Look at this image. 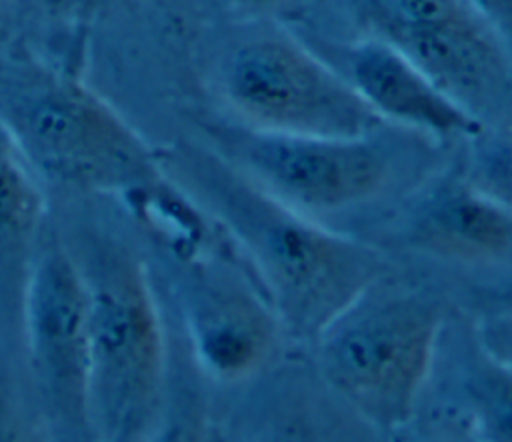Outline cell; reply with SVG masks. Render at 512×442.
I'll return each mask as SVG.
<instances>
[{"mask_svg": "<svg viewBox=\"0 0 512 442\" xmlns=\"http://www.w3.org/2000/svg\"><path fill=\"white\" fill-rule=\"evenodd\" d=\"M470 142L462 178L492 204L512 214V128L490 136L482 132Z\"/></svg>", "mask_w": 512, "mask_h": 442, "instance_id": "obj_16", "label": "cell"}, {"mask_svg": "<svg viewBox=\"0 0 512 442\" xmlns=\"http://www.w3.org/2000/svg\"><path fill=\"white\" fill-rule=\"evenodd\" d=\"M342 76L384 124L440 142L472 140L484 132L474 112L446 96L400 50L380 38L350 46Z\"/></svg>", "mask_w": 512, "mask_h": 442, "instance_id": "obj_9", "label": "cell"}, {"mask_svg": "<svg viewBox=\"0 0 512 442\" xmlns=\"http://www.w3.org/2000/svg\"><path fill=\"white\" fill-rule=\"evenodd\" d=\"M0 126L42 182L132 200L166 182L158 156L98 94L30 58H0Z\"/></svg>", "mask_w": 512, "mask_h": 442, "instance_id": "obj_4", "label": "cell"}, {"mask_svg": "<svg viewBox=\"0 0 512 442\" xmlns=\"http://www.w3.org/2000/svg\"><path fill=\"white\" fill-rule=\"evenodd\" d=\"M512 314V276L490 284L482 290L480 296V312L478 314Z\"/></svg>", "mask_w": 512, "mask_h": 442, "instance_id": "obj_21", "label": "cell"}, {"mask_svg": "<svg viewBox=\"0 0 512 442\" xmlns=\"http://www.w3.org/2000/svg\"><path fill=\"white\" fill-rule=\"evenodd\" d=\"M366 8L376 36L478 14L466 0H366Z\"/></svg>", "mask_w": 512, "mask_h": 442, "instance_id": "obj_17", "label": "cell"}, {"mask_svg": "<svg viewBox=\"0 0 512 442\" xmlns=\"http://www.w3.org/2000/svg\"><path fill=\"white\" fill-rule=\"evenodd\" d=\"M376 38L400 50L434 86L474 114L508 88L506 42L478 14L398 28Z\"/></svg>", "mask_w": 512, "mask_h": 442, "instance_id": "obj_10", "label": "cell"}, {"mask_svg": "<svg viewBox=\"0 0 512 442\" xmlns=\"http://www.w3.org/2000/svg\"><path fill=\"white\" fill-rule=\"evenodd\" d=\"M210 382L170 324V372L160 416L146 442H208Z\"/></svg>", "mask_w": 512, "mask_h": 442, "instance_id": "obj_14", "label": "cell"}, {"mask_svg": "<svg viewBox=\"0 0 512 442\" xmlns=\"http://www.w3.org/2000/svg\"><path fill=\"white\" fill-rule=\"evenodd\" d=\"M470 326L480 348L494 362L512 372V314H476Z\"/></svg>", "mask_w": 512, "mask_h": 442, "instance_id": "obj_18", "label": "cell"}, {"mask_svg": "<svg viewBox=\"0 0 512 442\" xmlns=\"http://www.w3.org/2000/svg\"><path fill=\"white\" fill-rule=\"evenodd\" d=\"M64 240L86 286L92 442H146L170 372V322L150 272L110 232Z\"/></svg>", "mask_w": 512, "mask_h": 442, "instance_id": "obj_2", "label": "cell"}, {"mask_svg": "<svg viewBox=\"0 0 512 442\" xmlns=\"http://www.w3.org/2000/svg\"><path fill=\"white\" fill-rule=\"evenodd\" d=\"M496 32L508 42L512 40V0H466Z\"/></svg>", "mask_w": 512, "mask_h": 442, "instance_id": "obj_20", "label": "cell"}, {"mask_svg": "<svg viewBox=\"0 0 512 442\" xmlns=\"http://www.w3.org/2000/svg\"><path fill=\"white\" fill-rule=\"evenodd\" d=\"M452 316L438 294L390 272L350 302L302 352L328 392L380 432L408 428L424 406Z\"/></svg>", "mask_w": 512, "mask_h": 442, "instance_id": "obj_3", "label": "cell"}, {"mask_svg": "<svg viewBox=\"0 0 512 442\" xmlns=\"http://www.w3.org/2000/svg\"><path fill=\"white\" fill-rule=\"evenodd\" d=\"M42 184L0 126V352L14 358L26 284L50 226Z\"/></svg>", "mask_w": 512, "mask_h": 442, "instance_id": "obj_11", "label": "cell"}, {"mask_svg": "<svg viewBox=\"0 0 512 442\" xmlns=\"http://www.w3.org/2000/svg\"><path fill=\"white\" fill-rule=\"evenodd\" d=\"M0 442H56L18 358L0 352Z\"/></svg>", "mask_w": 512, "mask_h": 442, "instance_id": "obj_15", "label": "cell"}, {"mask_svg": "<svg viewBox=\"0 0 512 442\" xmlns=\"http://www.w3.org/2000/svg\"><path fill=\"white\" fill-rule=\"evenodd\" d=\"M20 362L54 440L92 442L86 286L66 240L52 226L24 292Z\"/></svg>", "mask_w": 512, "mask_h": 442, "instance_id": "obj_6", "label": "cell"}, {"mask_svg": "<svg viewBox=\"0 0 512 442\" xmlns=\"http://www.w3.org/2000/svg\"><path fill=\"white\" fill-rule=\"evenodd\" d=\"M408 442H478L458 420L440 412L438 418L428 422Z\"/></svg>", "mask_w": 512, "mask_h": 442, "instance_id": "obj_19", "label": "cell"}, {"mask_svg": "<svg viewBox=\"0 0 512 442\" xmlns=\"http://www.w3.org/2000/svg\"><path fill=\"white\" fill-rule=\"evenodd\" d=\"M228 142L224 160L232 168L272 200L324 226L382 202L406 174L402 152L380 132L328 138L242 128Z\"/></svg>", "mask_w": 512, "mask_h": 442, "instance_id": "obj_5", "label": "cell"}, {"mask_svg": "<svg viewBox=\"0 0 512 442\" xmlns=\"http://www.w3.org/2000/svg\"><path fill=\"white\" fill-rule=\"evenodd\" d=\"M408 218L418 248L470 264L512 260V214L476 192L462 176L424 188Z\"/></svg>", "mask_w": 512, "mask_h": 442, "instance_id": "obj_13", "label": "cell"}, {"mask_svg": "<svg viewBox=\"0 0 512 442\" xmlns=\"http://www.w3.org/2000/svg\"><path fill=\"white\" fill-rule=\"evenodd\" d=\"M430 394L442 398V412L478 442H512V372L480 348L470 322L450 316L428 382Z\"/></svg>", "mask_w": 512, "mask_h": 442, "instance_id": "obj_12", "label": "cell"}, {"mask_svg": "<svg viewBox=\"0 0 512 442\" xmlns=\"http://www.w3.org/2000/svg\"><path fill=\"white\" fill-rule=\"evenodd\" d=\"M200 206L232 240L270 298L292 350L316 336L372 282L388 274L382 252L272 200L222 156L182 154Z\"/></svg>", "mask_w": 512, "mask_h": 442, "instance_id": "obj_1", "label": "cell"}, {"mask_svg": "<svg viewBox=\"0 0 512 442\" xmlns=\"http://www.w3.org/2000/svg\"><path fill=\"white\" fill-rule=\"evenodd\" d=\"M178 330L212 388L238 390L276 368L292 350L262 284L240 252L182 256Z\"/></svg>", "mask_w": 512, "mask_h": 442, "instance_id": "obj_8", "label": "cell"}, {"mask_svg": "<svg viewBox=\"0 0 512 442\" xmlns=\"http://www.w3.org/2000/svg\"><path fill=\"white\" fill-rule=\"evenodd\" d=\"M238 2H242L244 6H250V8H268V6H276L284 0H238Z\"/></svg>", "mask_w": 512, "mask_h": 442, "instance_id": "obj_22", "label": "cell"}, {"mask_svg": "<svg viewBox=\"0 0 512 442\" xmlns=\"http://www.w3.org/2000/svg\"><path fill=\"white\" fill-rule=\"evenodd\" d=\"M222 90L250 130L356 138L386 126L338 70L286 38L242 44L226 62Z\"/></svg>", "mask_w": 512, "mask_h": 442, "instance_id": "obj_7", "label": "cell"}]
</instances>
